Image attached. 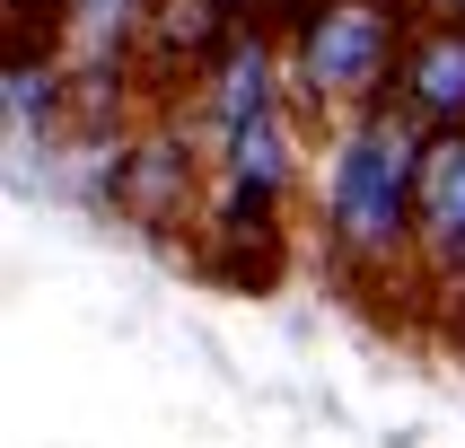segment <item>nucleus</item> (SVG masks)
I'll return each mask as SVG.
<instances>
[{
	"instance_id": "nucleus-5",
	"label": "nucleus",
	"mask_w": 465,
	"mask_h": 448,
	"mask_svg": "<svg viewBox=\"0 0 465 448\" xmlns=\"http://www.w3.org/2000/svg\"><path fill=\"white\" fill-rule=\"evenodd\" d=\"M421 237L448 273H465V132H440L421 158Z\"/></svg>"
},
{
	"instance_id": "nucleus-3",
	"label": "nucleus",
	"mask_w": 465,
	"mask_h": 448,
	"mask_svg": "<svg viewBox=\"0 0 465 448\" xmlns=\"http://www.w3.org/2000/svg\"><path fill=\"white\" fill-rule=\"evenodd\" d=\"M105 194H114V211L141 220V229H176L184 211H193V194H203L193 141H184V132H141V141H124Z\"/></svg>"
},
{
	"instance_id": "nucleus-4",
	"label": "nucleus",
	"mask_w": 465,
	"mask_h": 448,
	"mask_svg": "<svg viewBox=\"0 0 465 448\" xmlns=\"http://www.w3.org/2000/svg\"><path fill=\"white\" fill-rule=\"evenodd\" d=\"M395 114L421 124L430 141L440 132H465V18L421 26L404 45V71H395Z\"/></svg>"
},
{
	"instance_id": "nucleus-6",
	"label": "nucleus",
	"mask_w": 465,
	"mask_h": 448,
	"mask_svg": "<svg viewBox=\"0 0 465 448\" xmlns=\"http://www.w3.org/2000/svg\"><path fill=\"white\" fill-rule=\"evenodd\" d=\"M62 18H71L62 0H9V62H45Z\"/></svg>"
},
{
	"instance_id": "nucleus-2",
	"label": "nucleus",
	"mask_w": 465,
	"mask_h": 448,
	"mask_svg": "<svg viewBox=\"0 0 465 448\" xmlns=\"http://www.w3.org/2000/svg\"><path fill=\"white\" fill-rule=\"evenodd\" d=\"M299 88L316 105H361L378 97L395 71H404V45H395V9L387 0H316L308 18H299Z\"/></svg>"
},
{
	"instance_id": "nucleus-1",
	"label": "nucleus",
	"mask_w": 465,
	"mask_h": 448,
	"mask_svg": "<svg viewBox=\"0 0 465 448\" xmlns=\"http://www.w3.org/2000/svg\"><path fill=\"white\" fill-rule=\"evenodd\" d=\"M421 158H430V132L404 124V114H369L334 141L325 229H334L342 255H395L421 229Z\"/></svg>"
}]
</instances>
